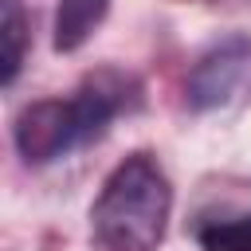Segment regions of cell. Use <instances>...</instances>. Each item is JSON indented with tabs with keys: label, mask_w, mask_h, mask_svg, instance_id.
<instances>
[{
	"label": "cell",
	"mask_w": 251,
	"mask_h": 251,
	"mask_svg": "<svg viewBox=\"0 0 251 251\" xmlns=\"http://www.w3.org/2000/svg\"><path fill=\"white\" fill-rule=\"evenodd\" d=\"M173 216V184L153 153H129L90 204V231L106 251H157Z\"/></svg>",
	"instance_id": "cell-2"
},
{
	"label": "cell",
	"mask_w": 251,
	"mask_h": 251,
	"mask_svg": "<svg viewBox=\"0 0 251 251\" xmlns=\"http://www.w3.org/2000/svg\"><path fill=\"white\" fill-rule=\"evenodd\" d=\"M247 67H251V35H243V31L224 35L192 63V71L184 78V102L200 114L224 106L235 94V86L243 82Z\"/></svg>",
	"instance_id": "cell-3"
},
{
	"label": "cell",
	"mask_w": 251,
	"mask_h": 251,
	"mask_svg": "<svg viewBox=\"0 0 251 251\" xmlns=\"http://www.w3.org/2000/svg\"><path fill=\"white\" fill-rule=\"evenodd\" d=\"M137 98V86L122 71L90 75L71 98H39L16 114L12 141L27 165H51L78 145H90L106 133V126Z\"/></svg>",
	"instance_id": "cell-1"
},
{
	"label": "cell",
	"mask_w": 251,
	"mask_h": 251,
	"mask_svg": "<svg viewBox=\"0 0 251 251\" xmlns=\"http://www.w3.org/2000/svg\"><path fill=\"white\" fill-rule=\"evenodd\" d=\"M106 16H110V0H59L55 27H51V47L59 55H75L78 47L90 43V35L102 27Z\"/></svg>",
	"instance_id": "cell-4"
},
{
	"label": "cell",
	"mask_w": 251,
	"mask_h": 251,
	"mask_svg": "<svg viewBox=\"0 0 251 251\" xmlns=\"http://www.w3.org/2000/svg\"><path fill=\"white\" fill-rule=\"evenodd\" d=\"M0 35H4V86H12L24 67V55H27V16H24L20 0H4Z\"/></svg>",
	"instance_id": "cell-5"
},
{
	"label": "cell",
	"mask_w": 251,
	"mask_h": 251,
	"mask_svg": "<svg viewBox=\"0 0 251 251\" xmlns=\"http://www.w3.org/2000/svg\"><path fill=\"white\" fill-rule=\"evenodd\" d=\"M196 239H200V251H251V212L208 220L200 224Z\"/></svg>",
	"instance_id": "cell-6"
}]
</instances>
